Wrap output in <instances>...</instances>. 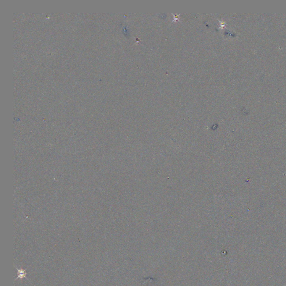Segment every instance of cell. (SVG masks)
Returning a JSON list of instances; mask_svg holds the SVG:
<instances>
[{"instance_id":"cell-1","label":"cell","mask_w":286,"mask_h":286,"mask_svg":"<svg viewBox=\"0 0 286 286\" xmlns=\"http://www.w3.org/2000/svg\"><path fill=\"white\" fill-rule=\"evenodd\" d=\"M18 272H19V274H18V277L17 278H23L26 277V273L25 272V270L21 269H19L18 270Z\"/></svg>"}]
</instances>
